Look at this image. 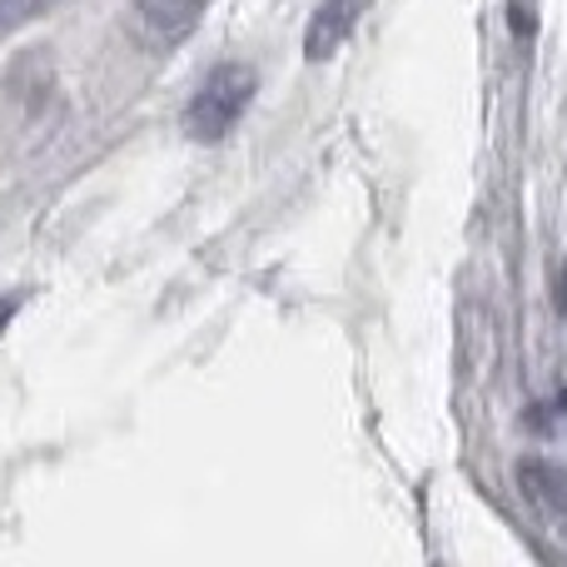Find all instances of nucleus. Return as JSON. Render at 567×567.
Instances as JSON below:
<instances>
[{"mask_svg":"<svg viewBox=\"0 0 567 567\" xmlns=\"http://www.w3.org/2000/svg\"><path fill=\"white\" fill-rule=\"evenodd\" d=\"M523 488L538 503V513L567 538V478L548 463H523Z\"/></svg>","mask_w":567,"mask_h":567,"instance_id":"obj_3","label":"nucleus"},{"mask_svg":"<svg viewBox=\"0 0 567 567\" xmlns=\"http://www.w3.org/2000/svg\"><path fill=\"white\" fill-rule=\"evenodd\" d=\"M135 6H140V16L159 30V35H185L209 0H135Z\"/></svg>","mask_w":567,"mask_h":567,"instance_id":"obj_4","label":"nucleus"},{"mask_svg":"<svg viewBox=\"0 0 567 567\" xmlns=\"http://www.w3.org/2000/svg\"><path fill=\"white\" fill-rule=\"evenodd\" d=\"M45 0H0V35H10L16 25H25L30 16H40Z\"/></svg>","mask_w":567,"mask_h":567,"instance_id":"obj_5","label":"nucleus"},{"mask_svg":"<svg viewBox=\"0 0 567 567\" xmlns=\"http://www.w3.org/2000/svg\"><path fill=\"white\" fill-rule=\"evenodd\" d=\"M255 90H259V75L249 65H239V60H229V65H215V75L199 85V95L189 100V110H185L189 140H219V135H229V130L239 125V115L249 110Z\"/></svg>","mask_w":567,"mask_h":567,"instance_id":"obj_1","label":"nucleus"},{"mask_svg":"<svg viewBox=\"0 0 567 567\" xmlns=\"http://www.w3.org/2000/svg\"><path fill=\"white\" fill-rule=\"evenodd\" d=\"M563 309H567V265H563Z\"/></svg>","mask_w":567,"mask_h":567,"instance_id":"obj_7","label":"nucleus"},{"mask_svg":"<svg viewBox=\"0 0 567 567\" xmlns=\"http://www.w3.org/2000/svg\"><path fill=\"white\" fill-rule=\"evenodd\" d=\"M16 309H20V293H0V333H6V323L16 319Z\"/></svg>","mask_w":567,"mask_h":567,"instance_id":"obj_6","label":"nucleus"},{"mask_svg":"<svg viewBox=\"0 0 567 567\" xmlns=\"http://www.w3.org/2000/svg\"><path fill=\"white\" fill-rule=\"evenodd\" d=\"M369 10V0H323L309 20V35H303V55L309 60H329L343 40L353 35L359 16Z\"/></svg>","mask_w":567,"mask_h":567,"instance_id":"obj_2","label":"nucleus"}]
</instances>
